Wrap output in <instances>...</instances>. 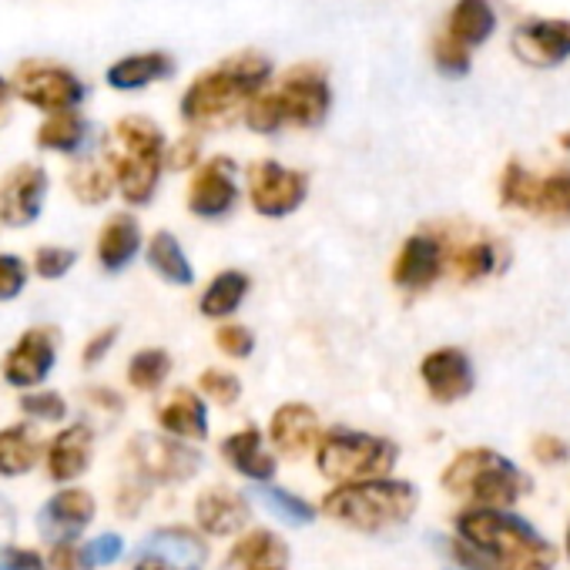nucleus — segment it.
Instances as JSON below:
<instances>
[{
    "label": "nucleus",
    "mask_w": 570,
    "mask_h": 570,
    "mask_svg": "<svg viewBox=\"0 0 570 570\" xmlns=\"http://www.w3.org/2000/svg\"><path fill=\"white\" fill-rule=\"evenodd\" d=\"M456 537L476 547L497 570H553L557 550L553 543L523 517L510 510H483L466 507L453 520Z\"/></svg>",
    "instance_id": "1"
},
{
    "label": "nucleus",
    "mask_w": 570,
    "mask_h": 570,
    "mask_svg": "<svg viewBox=\"0 0 570 570\" xmlns=\"http://www.w3.org/2000/svg\"><path fill=\"white\" fill-rule=\"evenodd\" d=\"M272 78V65L262 55H235L218 68L195 78L181 98V118L198 128H215L232 121L238 111L248 108L255 95L265 91Z\"/></svg>",
    "instance_id": "2"
},
{
    "label": "nucleus",
    "mask_w": 570,
    "mask_h": 570,
    "mask_svg": "<svg viewBox=\"0 0 570 570\" xmlns=\"http://www.w3.org/2000/svg\"><path fill=\"white\" fill-rule=\"evenodd\" d=\"M420 507V490L410 480H363L333 487L323 500V513L356 533H383L406 523Z\"/></svg>",
    "instance_id": "3"
},
{
    "label": "nucleus",
    "mask_w": 570,
    "mask_h": 570,
    "mask_svg": "<svg viewBox=\"0 0 570 570\" xmlns=\"http://www.w3.org/2000/svg\"><path fill=\"white\" fill-rule=\"evenodd\" d=\"M440 483L450 497H460L470 507H483V510H510L530 490V476L513 460H507L500 450L490 446L460 450L446 463Z\"/></svg>",
    "instance_id": "4"
},
{
    "label": "nucleus",
    "mask_w": 570,
    "mask_h": 570,
    "mask_svg": "<svg viewBox=\"0 0 570 570\" xmlns=\"http://www.w3.org/2000/svg\"><path fill=\"white\" fill-rule=\"evenodd\" d=\"M108 165L115 171L118 191L131 205H148L158 191L165 168V135L151 118H121L111 131Z\"/></svg>",
    "instance_id": "5"
},
{
    "label": "nucleus",
    "mask_w": 570,
    "mask_h": 570,
    "mask_svg": "<svg viewBox=\"0 0 570 570\" xmlns=\"http://www.w3.org/2000/svg\"><path fill=\"white\" fill-rule=\"evenodd\" d=\"M396 460H400V446L393 440L363 430H346V426L326 430L316 446V470L336 487L383 480L393 473Z\"/></svg>",
    "instance_id": "6"
},
{
    "label": "nucleus",
    "mask_w": 570,
    "mask_h": 570,
    "mask_svg": "<svg viewBox=\"0 0 570 570\" xmlns=\"http://www.w3.org/2000/svg\"><path fill=\"white\" fill-rule=\"evenodd\" d=\"M500 202L503 208L570 222V171L533 175L520 161H510L500 178Z\"/></svg>",
    "instance_id": "7"
},
{
    "label": "nucleus",
    "mask_w": 570,
    "mask_h": 570,
    "mask_svg": "<svg viewBox=\"0 0 570 570\" xmlns=\"http://www.w3.org/2000/svg\"><path fill=\"white\" fill-rule=\"evenodd\" d=\"M309 195V175L278 161H255L248 168V202L265 218H289Z\"/></svg>",
    "instance_id": "8"
},
{
    "label": "nucleus",
    "mask_w": 570,
    "mask_h": 570,
    "mask_svg": "<svg viewBox=\"0 0 570 570\" xmlns=\"http://www.w3.org/2000/svg\"><path fill=\"white\" fill-rule=\"evenodd\" d=\"M14 91L21 101H28L31 108H41L48 115L75 111L85 101L81 78L61 65H45V61H24L14 75Z\"/></svg>",
    "instance_id": "9"
},
{
    "label": "nucleus",
    "mask_w": 570,
    "mask_h": 570,
    "mask_svg": "<svg viewBox=\"0 0 570 570\" xmlns=\"http://www.w3.org/2000/svg\"><path fill=\"white\" fill-rule=\"evenodd\" d=\"M128 456L141 480L148 483H185L202 470V456L175 436L138 433L128 446Z\"/></svg>",
    "instance_id": "10"
},
{
    "label": "nucleus",
    "mask_w": 570,
    "mask_h": 570,
    "mask_svg": "<svg viewBox=\"0 0 570 570\" xmlns=\"http://www.w3.org/2000/svg\"><path fill=\"white\" fill-rule=\"evenodd\" d=\"M275 98L282 105L285 125L296 128H320L333 108V88L316 68H296L293 75H285V81L275 88Z\"/></svg>",
    "instance_id": "11"
},
{
    "label": "nucleus",
    "mask_w": 570,
    "mask_h": 570,
    "mask_svg": "<svg viewBox=\"0 0 570 570\" xmlns=\"http://www.w3.org/2000/svg\"><path fill=\"white\" fill-rule=\"evenodd\" d=\"M450 255H446V242L436 232H413L393 262V282L403 293H426L433 282H440V275L446 272Z\"/></svg>",
    "instance_id": "12"
},
{
    "label": "nucleus",
    "mask_w": 570,
    "mask_h": 570,
    "mask_svg": "<svg viewBox=\"0 0 570 570\" xmlns=\"http://www.w3.org/2000/svg\"><path fill=\"white\" fill-rule=\"evenodd\" d=\"M238 195H242L238 191V168L232 158L218 155V158H208L195 171V178L188 185V212L205 218V222H218V218L235 212Z\"/></svg>",
    "instance_id": "13"
},
{
    "label": "nucleus",
    "mask_w": 570,
    "mask_h": 570,
    "mask_svg": "<svg viewBox=\"0 0 570 570\" xmlns=\"http://www.w3.org/2000/svg\"><path fill=\"white\" fill-rule=\"evenodd\" d=\"M420 380H423L426 393L443 406L466 400L476 386L473 363L460 346H440V350L426 353L420 363Z\"/></svg>",
    "instance_id": "14"
},
{
    "label": "nucleus",
    "mask_w": 570,
    "mask_h": 570,
    "mask_svg": "<svg viewBox=\"0 0 570 570\" xmlns=\"http://www.w3.org/2000/svg\"><path fill=\"white\" fill-rule=\"evenodd\" d=\"M55 360H58V333L51 326H35L4 356V380L14 390H31L41 380H48Z\"/></svg>",
    "instance_id": "15"
},
{
    "label": "nucleus",
    "mask_w": 570,
    "mask_h": 570,
    "mask_svg": "<svg viewBox=\"0 0 570 570\" xmlns=\"http://www.w3.org/2000/svg\"><path fill=\"white\" fill-rule=\"evenodd\" d=\"M48 198V171L38 165H18L0 181V222L28 228L38 222Z\"/></svg>",
    "instance_id": "16"
},
{
    "label": "nucleus",
    "mask_w": 570,
    "mask_h": 570,
    "mask_svg": "<svg viewBox=\"0 0 570 570\" xmlns=\"http://www.w3.org/2000/svg\"><path fill=\"white\" fill-rule=\"evenodd\" d=\"M95 520V497L81 487L58 490L38 513V530L55 547L78 540V533Z\"/></svg>",
    "instance_id": "17"
},
{
    "label": "nucleus",
    "mask_w": 570,
    "mask_h": 570,
    "mask_svg": "<svg viewBox=\"0 0 570 570\" xmlns=\"http://www.w3.org/2000/svg\"><path fill=\"white\" fill-rule=\"evenodd\" d=\"M323 433L326 430L320 423V413L309 403H282L265 430V436L282 456H306L320 446Z\"/></svg>",
    "instance_id": "18"
},
{
    "label": "nucleus",
    "mask_w": 570,
    "mask_h": 570,
    "mask_svg": "<svg viewBox=\"0 0 570 570\" xmlns=\"http://www.w3.org/2000/svg\"><path fill=\"white\" fill-rule=\"evenodd\" d=\"M248 517H252V507H248L245 493H238L225 483L205 487L195 497V523L208 537H232V533L245 530Z\"/></svg>",
    "instance_id": "19"
},
{
    "label": "nucleus",
    "mask_w": 570,
    "mask_h": 570,
    "mask_svg": "<svg viewBox=\"0 0 570 570\" xmlns=\"http://www.w3.org/2000/svg\"><path fill=\"white\" fill-rule=\"evenodd\" d=\"M513 51L530 68H557L570 58V21H527L513 35Z\"/></svg>",
    "instance_id": "20"
},
{
    "label": "nucleus",
    "mask_w": 570,
    "mask_h": 570,
    "mask_svg": "<svg viewBox=\"0 0 570 570\" xmlns=\"http://www.w3.org/2000/svg\"><path fill=\"white\" fill-rule=\"evenodd\" d=\"M222 460L245 480L252 483H272L275 470H278V460L272 456V450L265 446V433L258 426H245V430H235L232 436L222 440Z\"/></svg>",
    "instance_id": "21"
},
{
    "label": "nucleus",
    "mask_w": 570,
    "mask_h": 570,
    "mask_svg": "<svg viewBox=\"0 0 570 570\" xmlns=\"http://www.w3.org/2000/svg\"><path fill=\"white\" fill-rule=\"evenodd\" d=\"M91 453H95V433L88 423H75L68 430H61L48 450V473L58 483H71L78 480L88 466H91Z\"/></svg>",
    "instance_id": "22"
},
{
    "label": "nucleus",
    "mask_w": 570,
    "mask_h": 570,
    "mask_svg": "<svg viewBox=\"0 0 570 570\" xmlns=\"http://www.w3.org/2000/svg\"><path fill=\"white\" fill-rule=\"evenodd\" d=\"M289 560H293L289 543L265 527L242 533L232 547L235 570H289Z\"/></svg>",
    "instance_id": "23"
},
{
    "label": "nucleus",
    "mask_w": 570,
    "mask_h": 570,
    "mask_svg": "<svg viewBox=\"0 0 570 570\" xmlns=\"http://www.w3.org/2000/svg\"><path fill=\"white\" fill-rule=\"evenodd\" d=\"M158 426L175 440H205L208 436V406L191 390H175L158 406Z\"/></svg>",
    "instance_id": "24"
},
{
    "label": "nucleus",
    "mask_w": 570,
    "mask_h": 570,
    "mask_svg": "<svg viewBox=\"0 0 570 570\" xmlns=\"http://www.w3.org/2000/svg\"><path fill=\"white\" fill-rule=\"evenodd\" d=\"M141 248V225L131 215H111L98 235V262L105 272H121L135 262Z\"/></svg>",
    "instance_id": "25"
},
{
    "label": "nucleus",
    "mask_w": 570,
    "mask_h": 570,
    "mask_svg": "<svg viewBox=\"0 0 570 570\" xmlns=\"http://www.w3.org/2000/svg\"><path fill=\"white\" fill-rule=\"evenodd\" d=\"M171 75H175V61L165 51H148V55H131V58L115 61L105 78L115 91H141Z\"/></svg>",
    "instance_id": "26"
},
{
    "label": "nucleus",
    "mask_w": 570,
    "mask_h": 570,
    "mask_svg": "<svg viewBox=\"0 0 570 570\" xmlns=\"http://www.w3.org/2000/svg\"><path fill=\"white\" fill-rule=\"evenodd\" d=\"M141 553L161 557V560H168V563H175L181 570H198L205 563V557H208L205 540L198 533H191L188 527H161V530H155L145 540Z\"/></svg>",
    "instance_id": "27"
},
{
    "label": "nucleus",
    "mask_w": 570,
    "mask_h": 570,
    "mask_svg": "<svg viewBox=\"0 0 570 570\" xmlns=\"http://www.w3.org/2000/svg\"><path fill=\"white\" fill-rule=\"evenodd\" d=\"M497 31V11L490 0H456L450 11V28L446 35L463 45V48H480L493 38Z\"/></svg>",
    "instance_id": "28"
},
{
    "label": "nucleus",
    "mask_w": 570,
    "mask_h": 570,
    "mask_svg": "<svg viewBox=\"0 0 570 570\" xmlns=\"http://www.w3.org/2000/svg\"><path fill=\"white\" fill-rule=\"evenodd\" d=\"M248 289H252V278H248L245 272L225 268V272H218V275L205 285V293H202V299H198V309H202V316H208V320H228L232 313H238V306L245 303Z\"/></svg>",
    "instance_id": "29"
},
{
    "label": "nucleus",
    "mask_w": 570,
    "mask_h": 570,
    "mask_svg": "<svg viewBox=\"0 0 570 570\" xmlns=\"http://www.w3.org/2000/svg\"><path fill=\"white\" fill-rule=\"evenodd\" d=\"M446 255H450V268L456 272L460 282L490 278V275H497V272L503 268V262H507L503 252H500V245L490 242V238H470V242L456 245L453 252H450V245H446Z\"/></svg>",
    "instance_id": "30"
},
{
    "label": "nucleus",
    "mask_w": 570,
    "mask_h": 570,
    "mask_svg": "<svg viewBox=\"0 0 570 570\" xmlns=\"http://www.w3.org/2000/svg\"><path fill=\"white\" fill-rule=\"evenodd\" d=\"M41 446L31 433V426L14 423L0 430V476H24L38 466Z\"/></svg>",
    "instance_id": "31"
},
{
    "label": "nucleus",
    "mask_w": 570,
    "mask_h": 570,
    "mask_svg": "<svg viewBox=\"0 0 570 570\" xmlns=\"http://www.w3.org/2000/svg\"><path fill=\"white\" fill-rule=\"evenodd\" d=\"M148 265L171 285H191L195 282V268L181 248V242L171 232H155L148 242Z\"/></svg>",
    "instance_id": "32"
},
{
    "label": "nucleus",
    "mask_w": 570,
    "mask_h": 570,
    "mask_svg": "<svg viewBox=\"0 0 570 570\" xmlns=\"http://www.w3.org/2000/svg\"><path fill=\"white\" fill-rule=\"evenodd\" d=\"M68 185H71V191L78 195V202H85V205H105V202L111 198V191H115L118 181H115L111 165L95 161V158H85V161H78V165L71 168Z\"/></svg>",
    "instance_id": "33"
},
{
    "label": "nucleus",
    "mask_w": 570,
    "mask_h": 570,
    "mask_svg": "<svg viewBox=\"0 0 570 570\" xmlns=\"http://www.w3.org/2000/svg\"><path fill=\"white\" fill-rule=\"evenodd\" d=\"M88 141V121L78 118L75 111H65V115H51L41 128H38V145L48 148V151H81Z\"/></svg>",
    "instance_id": "34"
},
{
    "label": "nucleus",
    "mask_w": 570,
    "mask_h": 570,
    "mask_svg": "<svg viewBox=\"0 0 570 570\" xmlns=\"http://www.w3.org/2000/svg\"><path fill=\"white\" fill-rule=\"evenodd\" d=\"M171 373V356L165 350H141L128 363V383L141 393L158 390Z\"/></svg>",
    "instance_id": "35"
},
{
    "label": "nucleus",
    "mask_w": 570,
    "mask_h": 570,
    "mask_svg": "<svg viewBox=\"0 0 570 570\" xmlns=\"http://www.w3.org/2000/svg\"><path fill=\"white\" fill-rule=\"evenodd\" d=\"M262 500H265V507L275 513V517H282L285 523H296V527H306V523H313L320 513H316V507L309 503V500H303L299 493H293V490H285V487H262Z\"/></svg>",
    "instance_id": "36"
},
{
    "label": "nucleus",
    "mask_w": 570,
    "mask_h": 570,
    "mask_svg": "<svg viewBox=\"0 0 570 570\" xmlns=\"http://www.w3.org/2000/svg\"><path fill=\"white\" fill-rule=\"evenodd\" d=\"M245 125H248L252 131H258V135H272V131H278V128L285 125L282 105H278L275 91H262V95H255V98L248 101V108H245Z\"/></svg>",
    "instance_id": "37"
},
{
    "label": "nucleus",
    "mask_w": 570,
    "mask_h": 570,
    "mask_svg": "<svg viewBox=\"0 0 570 570\" xmlns=\"http://www.w3.org/2000/svg\"><path fill=\"white\" fill-rule=\"evenodd\" d=\"M198 390L218 406H235L242 400V380L228 370H205L198 376Z\"/></svg>",
    "instance_id": "38"
},
{
    "label": "nucleus",
    "mask_w": 570,
    "mask_h": 570,
    "mask_svg": "<svg viewBox=\"0 0 570 570\" xmlns=\"http://www.w3.org/2000/svg\"><path fill=\"white\" fill-rule=\"evenodd\" d=\"M433 61H436V68L446 75V78H466L470 75V48H463V45H456L450 35H443V38H436L433 41Z\"/></svg>",
    "instance_id": "39"
},
{
    "label": "nucleus",
    "mask_w": 570,
    "mask_h": 570,
    "mask_svg": "<svg viewBox=\"0 0 570 570\" xmlns=\"http://www.w3.org/2000/svg\"><path fill=\"white\" fill-rule=\"evenodd\" d=\"M21 410H24L28 416H35V420H41V423H58V420L68 416L65 396H61V393H51V390H45V393H28V396L21 400Z\"/></svg>",
    "instance_id": "40"
},
{
    "label": "nucleus",
    "mask_w": 570,
    "mask_h": 570,
    "mask_svg": "<svg viewBox=\"0 0 570 570\" xmlns=\"http://www.w3.org/2000/svg\"><path fill=\"white\" fill-rule=\"evenodd\" d=\"M78 262V252H71V248H58V245H45V248H38V255H35V272L41 275V278H65L68 272H71V265Z\"/></svg>",
    "instance_id": "41"
},
{
    "label": "nucleus",
    "mask_w": 570,
    "mask_h": 570,
    "mask_svg": "<svg viewBox=\"0 0 570 570\" xmlns=\"http://www.w3.org/2000/svg\"><path fill=\"white\" fill-rule=\"evenodd\" d=\"M215 346L232 356V360H248L255 353V333L238 326V323H228V326H218L215 333Z\"/></svg>",
    "instance_id": "42"
},
{
    "label": "nucleus",
    "mask_w": 570,
    "mask_h": 570,
    "mask_svg": "<svg viewBox=\"0 0 570 570\" xmlns=\"http://www.w3.org/2000/svg\"><path fill=\"white\" fill-rule=\"evenodd\" d=\"M28 265L18 255H0V303H11L24 293Z\"/></svg>",
    "instance_id": "43"
},
{
    "label": "nucleus",
    "mask_w": 570,
    "mask_h": 570,
    "mask_svg": "<svg viewBox=\"0 0 570 570\" xmlns=\"http://www.w3.org/2000/svg\"><path fill=\"white\" fill-rule=\"evenodd\" d=\"M530 453H533V460L543 463V466H560V463H567V456H570V443L560 440L557 433H540V436H533Z\"/></svg>",
    "instance_id": "44"
},
{
    "label": "nucleus",
    "mask_w": 570,
    "mask_h": 570,
    "mask_svg": "<svg viewBox=\"0 0 570 570\" xmlns=\"http://www.w3.org/2000/svg\"><path fill=\"white\" fill-rule=\"evenodd\" d=\"M125 553V540L118 533H98L88 547H85V557L91 567H108L115 560H121Z\"/></svg>",
    "instance_id": "45"
},
{
    "label": "nucleus",
    "mask_w": 570,
    "mask_h": 570,
    "mask_svg": "<svg viewBox=\"0 0 570 570\" xmlns=\"http://www.w3.org/2000/svg\"><path fill=\"white\" fill-rule=\"evenodd\" d=\"M0 570H48V563L38 550L8 543V547H0Z\"/></svg>",
    "instance_id": "46"
},
{
    "label": "nucleus",
    "mask_w": 570,
    "mask_h": 570,
    "mask_svg": "<svg viewBox=\"0 0 570 570\" xmlns=\"http://www.w3.org/2000/svg\"><path fill=\"white\" fill-rule=\"evenodd\" d=\"M446 553H450V560H453L460 570H497L476 547H470V543L460 540V537L446 540Z\"/></svg>",
    "instance_id": "47"
},
{
    "label": "nucleus",
    "mask_w": 570,
    "mask_h": 570,
    "mask_svg": "<svg viewBox=\"0 0 570 570\" xmlns=\"http://www.w3.org/2000/svg\"><path fill=\"white\" fill-rule=\"evenodd\" d=\"M51 570H95L85 557V547H75V543H61L55 547L51 560H48Z\"/></svg>",
    "instance_id": "48"
},
{
    "label": "nucleus",
    "mask_w": 570,
    "mask_h": 570,
    "mask_svg": "<svg viewBox=\"0 0 570 570\" xmlns=\"http://www.w3.org/2000/svg\"><path fill=\"white\" fill-rule=\"evenodd\" d=\"M118 343V326H108V330H101L98 336H91V343L85 346V366H95V363H101L108 353H111V346Z\"/></svg>",
    "instance_id": "49"
},
{
    "label": "nucleus",
    "mask_w": 570,
    "mask_h": 570,
    "mask_svg": "<svg viewBox=\"0 0 570 570\" xmlns=\"http://www.w3.org/2000/svg\"><path fill=\"white\" fill-rule=\"evenodd\" d=\"M198 161V138H181L171 151H168V165L171 168H191Z\"/></svg>",
    "instance_id": "50"
},
{
    "label": "nucleus",
    "mask_w": 570,
    "mask_h": 570,
    "mask_svg": "<svg viewBox=\"0 0 570 570\" xmlns=\"http://www.w3.org/2000/svg\"><path fill=\"white\" fill-rule=\"evenodd\" d=\"M11 533H14V510L0 500V540H11Z\"/></svg>",
    "instance_id": "51"
},
{
    "label": "nucleus",
    "mask_w": 570,
    "mask_h": 570,
    "mask_svg": "<svg viewBox=\"0 0 570 570\" xmlns=\"http://www.w3.org/2000/svg\"><path fill=\"white\" fill-rule=\"evenodd\" d=\"M135 570H181V567H175V563H168V560H161V557L141 553V560L135 563Z\"/></svg>",
    "instance_id": "52"
},
{
    "label": "nucleus",
    "mask_w": 570,
    "mask_h": 570,
    "mask_svg": "<svg viewBox=\"0 0 570 570\" xmlns=\"http://www.w3.org/2000/svg\"><path fill=\"white\" fill-rule=\"evenodd\" d=\"M4 101H8V81L0 78V108H4Z\"/></svg>",
    "instance_id": "53"
},
{
    "label": "nucleus",
    "mask_w": 570,
    "mask_h": 570,
    "mask_svg": "<svg viewBox=\"0 0 570 570\" xmlns=\"http://www.w3.org/2000/svg\"><path fill=\"white\" fill-rule=\"evenodd\" d=\"M563 550H567V557H570V527H567V537H563Z\"/></svg>",
    "instance_id": "54"
}]
</instances>
